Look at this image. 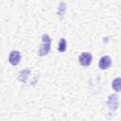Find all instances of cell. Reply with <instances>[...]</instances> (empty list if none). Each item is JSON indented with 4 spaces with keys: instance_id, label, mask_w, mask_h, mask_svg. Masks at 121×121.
Here are the masks:
<instances>
[{
    "instance_id": "5b68a950",
    "label": "cell",
    "mask_w": 121,
    "mask_h": 121,
    "mask_svg": "<svg viewBox=\"0 0 121 121\" xmlns=\"http://www.w3.org/2000/svg\"><path fill=\"white\" fill-rule=\"evenodd\" d=\"M66 41L64 39H60L59 42V46H58V50L60 52H64L66 50Z\"/></svg>"
},
{
    "instance_id": "3957f363",
    "label": "cell",
    "mask_w": 121,
    "mask_h": 121,
    "mask_svg": "<svg viewBox=\"0 0 121 121\" xmlns=\"http://www.w3.org/2000/svg\"><path fill=\"white\" fill-rule=\"evenodd\" d=\"M20 60H21V54L19 51L13 50L10 52V54L9 56V61L12 65H17L20 62Z\"/></svg>"
},
{
    "instance_id": "8992f818",
    "label": "cell",
    "mask_w": 121,
    "mask_h": 121,
    "mask_svg": "<svg viewBox=\"0 0 121 121\" xmlns=\"http://www.w3.org/2000/svg\"><path fill=\"white\" fill-rule=\"evenodd\" d=\"M112 88H114L116 92H119L120 90V78H119L112 81Z\"/></svg>"
},
{
    "instance_id": "277c9868",
    "label": "cell",
    "mask_w": 121,
    "mask_h": 121,
    "mask_svg": "<svg viewBox=\"0 0 121 121\" xmlns=\"http://www.w3.org/2000/svg\"><path fill=\"white\" fill-rule=\"evenodd\" d=\"M112 65V60L109 56H103L99 60V67L103 70L108 69Z\"/></svg>"
},
{
    "instance_id": "6da1fadb",
    "label": "cell",
    "mask_w": 121,
    "mask_h": 121,
    "mask_svg": "<svg viewBox=\"0 0 121 121\" xmlns=\"http://www.w3.org/2000/svg\"><path fill=\"white\" fill-rule=\"evenodd\" d=\"M42 40H43V43H42V45H41L40 50H39V55L40 56H45L50 51L51 39L47 34H43L42 37Z\"/></svg>"
},
{
    "instance_id": "7a4b0ae2",
    "label": "cell",
    "mask_w": 121,
    "mask_h": 121,
    "mask_svg": "<svg viewBox=\"0 0 121 121\" xmlns=\"http://www.w3.org/2000/svg\"><path fill=\"white\" fill-rule=\"evenodd\" d=\"M92 60H93V57L90 53L88 52H84V53H81L79 58H78V60H79V63L83 66H88L90 65V63L92 62Z\"/></svg>"
}]
</instances>
